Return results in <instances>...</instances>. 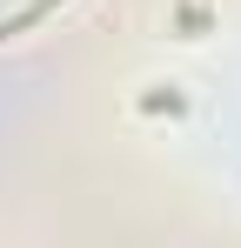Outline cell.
Masks as SVG:
<instances>
[{"mask_svg":"<svg viewBox=\"0 0 241 248\" xmlns=\"http://www.w3.org/2000/svg\"><path fill=\"white\" fill-rule=\"evenodd\" d=\"M54 7H60V0H27V7H20L14 20H0V41H7V34H20V27H34V20H47Z\"/></svg>","mask_w":241,"mask_h":248,"instance_id":"obj_1","label":"cell"}]
</instances>
